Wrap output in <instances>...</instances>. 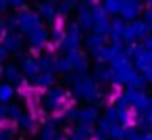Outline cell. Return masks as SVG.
<instances>
[{"instance_id":"cell-1","label":"cell","mask_w":152,"mask_h":140,"mask_svg":"<svg viewBox=\"0 0 152 140\" xmlns=\"http://www.w3.org/2000/svg\"><path fill=\"white\" fill-rule=\"evenodd\" d=\"M110 71H113V82L115 84H129V80L135 75V67L133 61L121 50L113 61H110Z\"/></svg>"},{"instance_id":"cell-2","label":"cell","mask_w":152,"mask_h":140,"mask_svg":"<svg viewBox=\"0 0 152 140\" xmlns=\"http://www.w3.org/2000/svg\"><path fill=\"white\" fill-rule=\"evenodd\" d=\"M71 90L77 98L81 100H92L100 94V88H98V82L86 73H79L73 77V84H71Z\"/></svg>"},{"instance_id":"cell-3","label":"cell","mask_w":152,"mask_h":140,"mask_svg":"<svg viewBox=\"0 0 152 140\" xmlns=\"http://www.w3.org/2000/svg\"><path fill=\"white\" fill-rule=\"evenodd\" d=\"M81 46H83V32H81V27L75 21L73 23H67L65 25V36L61 40V44H58V50L63 55H67L71 50H79Z\"/></svg>"},{"instance_id":"cell-4","label":"cell","mask_w":152,"mask_h":140,"mask_svg":"<svg viewBox=\"0 0 152 140\" xmlns=\"http://www.w3.org/2000/svg\"><path fill=\"white\" fill-rule=\"evenodd\" d=\"M44 21L40 19V15L31 9H19V13H15V25H17V32H21L23 36L29 34L34 27L42 25Z\"/></svg>"},{"instance_id":"cell-5","label":"cell","mask_w":152,"mask_h":140,"mask_svg":"<svg viewBox=\"0 0 152 140\" xmlns=\"http://www.w3.org/2000/svg\"><path fill=\"white\" fill-rule=\"evenodd\" d=\"M150 25L140 17L135 21H129L125 25V34H123V44H131V42H142L148 34H150Z\"/></svg>"},{"instance_id":"cell-6","label":"cell","mask_w":152,"mask_h":140,"mask_svg":"<svg viewBox=\"0 0 152 140\" xmlns=\"http://www.w3.org/2000/svg\"><path fill=\"white\" fill-rule=\"evenodd\" d=\"M25 40H27L31 50H44L48 46V42H50V29L42 23V25L34 27L29 34H25Z\"/></svg>"},{"instance_id":"cell-7","label":"cell","mask_w":152,"mask_h":140,"mask_svg":"<svg viewBox=\"0 0 152 140\" xmlns=\"http://www.w3.org/2000/svg\"><path fill=\"white\" fill-rule=\"evenodd\" d=\"M144 2L142 0H123V7H121V13H119V17L125 21V23H129V21H135V19H140L142 15H144Z\"/></svg>"},{"instance_id":"cell-8","label":"cell","mask_w":152,"mask_h":140,"mask_svg":"<svg viewBox=\"0 0 152 140\" xmlns=\"http://www.w3.org/2000/svg\"><path fill=\"white\" fill-rule=\"evenodd\" d=\"M75 23L81 27L83 34L94 32V15H92V9L86 7V4H81V2H77V7H75Z\"/></svg>"},{"instance_id":"cell-9","label":"cell","mask_w":152,"mask_h":140,"mask_svg":"<svg viewBox=\"0 0 152 140\" xmlns=\"http://www.w3.org/2000/svg\"><path fill=\"white\" fill-rule=\"evenodd\" d=\"M65 98H67L65 88H61V86H50L48 92L44 94V107H46V111H56L58 107H63Z\"/></svg>"},{"instance_id":"cell-10","label":"cell","mask_w":152,"mask_h":140,"mask_svg":"<svg viewBox=\"0 0 152 140\" xmlns=\"http://www.w3.org/2000/svg\"><path fill=\"white\" fill-rule=\"evenodd\" d=\"M36 13L40 15L42 21H48L50 25L58 19V9H56V2H52V0H38Z\"/></svg>"},{"instance_id":"cell-11","label":"cell","mask_w":152,"mask_h":140,"mask_svg":"<svg viewBox=\"0 0 152 140\" xmlns=\"http://www.w3.org/2000/svg\"><path fill=\"white\" fill-rule=\"evenodd\" d=\"M108 44V36L106 34H98V32H90V34H86V38H83V46H86V50L88 52H92V55H96L102 46H106Z\"/></svg>"},{"instance_id":"cell-12","label":"cell","mask_w":152,"mask_h":140,"mask_svg":"<svg viewBox=\"0 0 152 140\" xmlns=\"http://www.w3.org/2000/svg\"><path fill=\"white\" fill-rule=\"evenodd\" d=\"M2 44L7 46V50L11 55H19L23 50V34L21 32H9L4 38H2Z\"/></svg>"},{"instance_id":"cell-13","label":"cell","mask_w":152,"mask_h":140,"mask_svg":"<svg viewBox=\"0 0 152 140\" xmlns=\"http://www.w3.org/2000/svg\"><path fill=\"white\" fill-rule=\"evenodd\" d=\"M125 21L121 17L110 19V29H108V42L113 44H123V34H125Z\"/></svg>"},{"instance_id":"cell-14","label":"cell","mask_w":152,"mask_h":140,"mask_svg":"<svg viewBox=\"0 0 152 140\" xmlns=\"http://www.w3.org/2000/svg\"><path fill=\"white\" fill-rule=\"evenodd\" d=\"M121 50H123V44H113V42H108V44H106V46H102L94 57H96V61H98V63H110V61L121 52Z\"/></svg>"},{"instance_id":"cell-15","label":"cell","mask_w":152,"mask_h":140,"mask_svg":"<svg viewBox=\"0 0 152 140\" xmlns=\"http://www.w3.org/2000/svg\"><path fill=\"white\" fill-rule=\"evenodd\" d=\"M67 57H69V61H71V65H73V71H77V73H86V71H88V55H86L81 48L67 52Z\"/></svg>"},{"instance_id":"cell-16","label":"cell","mask_w":152,"mask_h":140,"mask_svg":"<svg viewBox=\"0 0 152 140\" xmlns=\"http://www.w3.org/2000/svg\"><path fill=\"white\" fill-rule=\"evenodd\" d=\"M19 67H21V71H23V75L25 77H36L38 73H40V63H38V57H23L21 59V63H19Z\"/></svg>"},{"instance_id":"cell-17","label":"cell","mask_w":152,"mask_h":140,"mask_svg":"<svg viewBox=\"0 0 152 140\" xmlns=\"http://www.w3.org/2000/svg\"><path fill=\"white\" fill-rule=\"evenodd\" d=\"M2 77H4L9 84H21L25 75H23V71H21L19 65L11 63V65H4V69H2Z\"/></svg>"},{"instance_id":"cell-18","label":"cell","mask_w":152,"mask_h":140,"mask_svg":"<svg viewBox=\"0 0 152 140\" xmlns=\"http://www.w3.org/2000/svg\"><path fill=\"white\" fill-rule=\"evenodd\" d=\"M133 67L140 73H144L146 69H150L152 67V50H142L137 57H133Z\"/></svg>"},{"instance_id":"cell-19","label":"cell","mask_w":152,"mask_h":140,"mask_svg":"<svg viewBox=\"0 0 152 140\" xmlns=\"http://www.w3.org/2000/svg\"><path fill=\"white\" fill-rule=\"evenodd\" d=\"M54 73H56V71H40L36 77H31V82H34V86H38V88H50V86L54 84Z\"/></svg>"},{"instance_id":"cell-20","label":"cell","mask_w":152,"mask_h":140,"mask_svg":"<svg viewBox=\"0 0 152 140\" xmlns=\"http://www.w3.org/2000/svg\"><path fill=\"white\" fill-rule=\"evenodd\" d=\"M94 80L98 84H110L113 82V71L110 67H104L102 63H98V67L94 69Z\"/></svg>"},{"instance_id":"cell-21","label":"cell","mask_w":152,"mask_h":140,"mask_svg":"<svg viewBox=\"0 0 152 140\" xmlns=\"http://www.w3.org/2000/svg\"><path fill=\"white\" fill-rule=\"evenodd\" d=\"M96 117H98V109L96 107H86V109H81L79 111V115H77V119L81 121V125H90V123H94L96 121Z\"/></svg>"},{"instance_id":"cell-22","label":"cell","mask_w":152,"mask_h":140,"mask_svg":"<svg viewBox=\"0 0 152 140\" xmlns=\"http://www.w3.org/2000/svg\"><path fill=\"white\" fill-rule=\"evenodd\" d=\"M102 9L106 11L108 17H117L121 13V7H123V0H100Z\"/></svg>"},{"instance_id":"cell-23","label":"cell","mask_w":152,"mask_h":140,"mask_svg":"<svg viewBox=\"0 0 152 140\" xmlns=\"http://www.w3.org/2000/svg\"><path fill=\"white\" fill-rule=\"evenodd\" d=\"M54 71H58V73H65V75L73 73V65H71V61H69V57H67V55H61V57H56Z\"/></svg>"},{"instance_id":"cell-24","label":"cell","mask_w":152,"mask_h":140,"mask_svg":"<svg viewBox=\"0 0 152 140\" xmlns=\"http://www.w3.org/2000/svg\"><path fill=\"white\" fill-rule=\"evenodd\" d=\"M38 63H40V71H54V63H56V57L50 55V52H44L38 57Z\"/></svg>"},{"instance_id":"cell-25","label":"cell","mask_w":152,"mask_h":140,"mask_svg":"<svg viewBox=\"0 0 152 140\" xmlns=\"http://www.w3.org/2000/svg\"><path fill=\"white\" fill-rule=\"evenodd\" d=\"M13 98H15V88H13V84L2 82V84H0V102H9V100H13Z\"/></svg>"},{"instance_id":"cell-26","label":"cell","mask_w":152,"mask_h":140,"mask_svg":"<svg viewBox=\"0 0 152 140\" xmlns=\"http://www.w3.org/2000/svg\"><path fill=\"white\" fill-rule=\"evenodd\" d=\"M75 7H77V4H75V2H71V0H61V2L56 4V9H58V17H61V19L69 17V15H71V11H73Z\"/></svg>"},{"instance_id":"cell-27","label":"cell","mask_w":152,"mask_h":140,"mask_svg":"<svg viewBox=\"0 0 152 140\" xmlns=\"http://www.w3.org/2000/svg\"><path fill=\"white\" fill-rule=\"evenodd\" d=\"M88 136H90L88 125H81L79 130H75V132L71 134V140H88Z\"/></svg>"},{"instance_id":"cell-28","label":"cell","mask_w":152,"mask_h":140,"mask_svg":"<svg viewBox=\"0 0 152 140\" xmlns=\"http://www.w3.org/2000/svg\"><path fill=\"white\" fill-rule=\"evenodd\" d=\"M11 57V52L7 50V46L2 44V42H0V65H2V63H7V59Z\"/></svg>"},{"instance_id":"cell-29","label":"cell","mask_w":152,"mask_h":140,"mask_svg":"<svg viewBox=\"0 0 152 140\" xmlns=\"http://www.w3.org/2000/svg\"><path fill=\"white\" fill-rule=\"evenodd\" d=\"M142 17H144V21H146V23L150 25V29H152V7H146V9H144V15H142Z\"/></svg>"},{"instance_id":"cell-30","label":"cell","mask_w":152,"mask_h":140,"mask_svg":"<svg viewBox=\"0 0 152 140\" xmlns=\"http://www.w3.org/2000/svg\"><path fill=\"white\" fill-rule=\"evenodd\" d=\"M140 44L144 46V50H152V32H150V34H148V36L140 42Z\"/></svg>"},{"instance_id":"cell-31","label":"cell","mask_w":152,"mask_h":140,"mask_svg":"<svg viewBox=\"0 0 152 140\" xmlns=\"http://www.w3.org/2000/svg\"><path fill=\"white\" fill-rule=\"evenodd\" d=\"M9 34V25H7V19H0V42H2V38Z\"/></svg>"},{"instance_id":"cell-32","label":"cell","mask_w":152,"mask_h":140,"mask_svg":"<svg viewBox=\"0 0 152 140\" xmlns=\"http://www.w3.org/2000/svg\"><path fill=\"white\" fill-rule=\"evenodd\" d=\"M11 9H23L25 7V0H9Z\"/></svg>"},{"instance_id":"cell-33","label":"cell","mask_w":152,"mask_h":140,"mask_svg":"<svg viewBox=\"0 0 152 140\" xmlns=\"http://www.w3.org/2000/svg\"><path fill=\"white\" fill-rule=\"evenodd\" d=\"M11 9V4H9V0H0V15H4L7 11Z\"/></svg>"},{"instance_id":"cell-34","label":"cell","mask_w":152,"mask_h":140,"mask_svg":"<svg viewBox=\"0 0 152 140\" xmlns=\"http://www.w3.org/2000/svg\"><path fill=\"white\" fill-rule=\"evenodd\" d=\"M142 75H144V80H146V84H152V67H150V69H146V71H144Z\"/></svg>"},{"instance_id":"cell-35","label":"cell","mask_w":152,"mask_h":140,"mask_svg":"<svg viewBox=\"0 0 152 140\" xmlns=\"http://www.w3.org/2000/svg\"><path fill=\"white\" fill-rule=\"evenodd\" d=\"M7 115H9V109H4V105L0 102V119H4Z\"/></svg>"},{"instance_id":"cell-36","label":"cell","mask_w":152,"mask_h":140,"mask_svg":"<svg viewBox=\"0 0 152 140\" xmlns=\"http://www.w3.org/2000/svg\"><path fill=\"white\" fill-rule=\"evenodd\" d=\"M52 2H56V4H58V2H61V0H52Z\"/></svg>"},{"instance_id":"cell-37","label":"cell","mask_w":152,"mask_h":140,"mask_svg":"<svg viewBox=\"0 0 152 140\" xmlns=\"http://www.w3.org/2000/svg\"><path fill=\"white\" fill-rule=\"evenodd\" d=\"M71 2H75V4H77V2H79V0H71Z\"/></svg>"},{"instance_id":"cell-38","label":"cell","mask_w":152,"mask_h":140,"mask_svg":"<svg viewBox=\"0 0 152 140\" xmlns=\"http://www.w3.org/2000/svg\"><path fill=\"white\" fill-rule=\"evenodd\" d=\"M142 2H148V0H142Z\"/></svg>"}]
</instances>
